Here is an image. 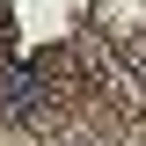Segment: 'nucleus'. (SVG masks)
<instances>
[{"label":"nucleus","instance_id":"1","mask_svg":"<svg viewBox=\"0 0 146 146\" xmlns=\"http://www.w3.org/2000/svg\"><path fill=\"white\" fill-rule=\"evenodd\" d=\"M139 73H146V44H139Z\"/></svg>","mask_w":146,"mask_h":146}]
</instances>
